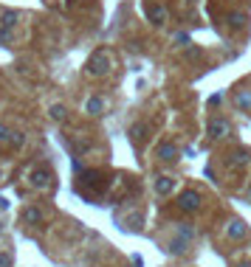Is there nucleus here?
Returning <instances> with one entry per match:
<instances>
[{"instance_id":"obj_16","label":"nucleus","mask_w":251,"mask_h":267,"mask_svg":"<svg viewBox=\"0 0 251 267\" xmlns=\"http://www.w3.org/2000/svg\"><path fill=\"white\" fill-rule=\"evenodd\" d=\"M229 23H231V28H243L245 26V14H229Z\"/></svg>"},{"instance_id":"obj_25","label":"nucleus","mask_w":251,"mask_h":267,"mask_svg":"<svg viewBox=\"0 0 251 267\" xmlns=\"http://www.w3.org/2000/svg\"><path fill=\"white\" fill-rule=\"evenodd\" d=\"M189 3H195V0H189Z\"/></svg>"},{"instance_id":"obj_4","label":"nucleus","mask_w":251,"mask_h":267,"mask_svg":"<svg viewBox=\"0 0 251 267\" xmlns=\"http://www.w3.org/2000/svg\"><path fill=\"white\" fill-rule=\"evenodd\" d=\"M51 183H54V175L48 169H43V166L31 169V186L34 189H51Z\"/></svg>"},{"instance_id":"obj_19","label":"nucleus","mask_w":251,"mask_h":267,"mask_svg":"<svg viewBox=\"0 0 251 267\" xmlns=\"http://www.w3.org/2000/svg\"><path fill=\"white\" fill-rule=\"evenodd\" d=\"M12 264H15V256H12L9 250H3L0 253V267H12Z\"/></svg>"},{"instance_id":"obj_5","label":"nucleus","mask_w":251,"mask_h":267,"mask_svg":"<svg viewBox=\"0 0 251 267\" xmlns=\"http://www.w3.org/2000/svg\"><path fill=\"white\" fill-rule=\"evenodd\" d=\"M43 219H45V214H43V208H37V205H29V208L23 211V222L31 225V228L43 225Z\"/></svg>"},{"instance_id":"obj_21","label":"nucleus","mask_w":251,"mask_h":267,"mask_svg":"<svg viewBox=\"0 0 251 267\" xmlns=\"http://www.w3.org/2000/svg\"><path fill=\"white\" fill-rule=\"evenodd\" d=\"M9 144H12V147H23V144H26V135H23V132H12V141H9Z\"/></svg>"},{"instance_id":"obj_2","label":"nucleus","mask_w":251,"mask_h":267,"mask_svg":"<svg viewBox=\"0 0 251 267\" xmlns=\"http://www.w3.org/2000/svg\"><path fill=\"white\" fill-rule=\"evenodd\" d=\"M17 20H20L17 12H3V17H0V45H6L12 40V31H15Z\"/></svg>"},{"instance_id":"obj_11","label":"nucleus","mask_w":251,"mask_h":267,"mask_svg":"<svg viewBox=\"0 0 251 267\" xmlns=\"http://www.w3.org/2000/svg\"><path fill=\"white\" fill-rule=\"evenodd\" d=\"M158 158H161V161H175V158H178V147L170 144V141L158 144Z\"/></svg>"},{"instance_id":"obj_7","label":"nucleus","mask_w":251,"mask_h":267,"mask_svg":"<svg viewBox=\"0 0 251 267\" xmlns=\"http://www.w3.org/2000/svg\"><path fill=\"white\" fill-rule=\"evenodd\" d=\"M147 17H150V23H155V26H164L166 23V9L161 6V3H152V6H147Z\"/></svg>"},{"instance_id":"obj_3","label":"nucleus","mask_w":251,"mask_h":267,"mask_svg":"<svg viewBox=\"0 0 251 267\" xmlns=\"http://www.w3.org/2000/svg\"><path fill=\"white\" fill-rule=\"evenodd\" d=\"M178 208H181V211H187V214H195V211L201 208V194H198L195 189L184 191V194L178 197Z\"/></svg>"},{"instance_id":"obj_23","label":"nucleus","mask_w":251,"mask_h":267,"mask_svg":"<svg viewBox=\"0 0 251 267\" xmlns=\"http://www.w3.org/2000/svg\"><path fill=\"white\" fill-rule=\"evenodd\" d=\"M240 267H251V261H240Z\"/></svg>"},{"instance_id":"obj_9","label":"nucleus","mask_w":251,"mask_h":267,"mask_svg":"<svg viewBox=\"0 0 251 267\" xmlns=\"http://www.w3.org/2000/svg\"><path fill=\"white\" fill-rule=\"evenodd\" d=\"M209 135H212V138H223V135H229V121L212 118V121H209Z\"/></svg>"},{"instance_id":"obj_1","label":"nucleus","mask_w":251,"mask_h":267,"mask_svg":"<svg viewBox=\"0 0 251 267\" xmlns=\"http://www.w3.org/2000/svg\"><path fill=\"white\" fill-rule=\"evenodd\" d=\"M110 68H113V56H110L108 51H96V54L88 59V73H91V76H105V73H110Z\"/></svg>"},{"instance_id":"obj_14","label":"nucleus","mask_w":251,"mask_h":267,"mask_svg":"<svg viewBox=\"0 0 251 267\" xmlns=\"http://www.w3.org/2000/svg\"><path fill=\"white\" fill-rule=\"evenodd\" d=\"M234 104H237V110H251V90H240V93H237Z\"/></svg>"},{"instance_id":"obj_15","label":"nucleus","mask_w":251,"mask_h":267,"mask_svg":"<svg viewBox=\"0 0 251 267\" xmlns=\"http://www.w3.org/2000/svg\"><path fill=\"white\" fill-rule=\"evenodd\" d=\"M187 247H189V242L187 239H173V242H170V253H187Z\"/></svg>"},{"instance_id":"obj_18","label":"nucleus","mask_w":251,"mask_h":267,"mask_svg":"<svg viewBox=\"0 0 251 267\" xmlns=\"http://www.w3.org/2000/svg\"><path fill=\"white\" fill-rule=\"evenodd\" d=\"M178 236H181V239H187V242H192L195 231L189 228V225H181V228H178Z\"/></svg>"},{"instance_id":"obj_22","label":"nucleus","mask_w":251,"mask_h":267,"mask_svg":"<svg viewBox=\"0 0 251 267\" xmlns=\"http://www.w3.org/2000/svg\"><path fill=\"white\" fill-rule=\"evenodd\" d=\"M173 40H175V42H181V45H189V34H184V31H181V34H175Z\"/></svg>"},{"instance_id":"obj_10","label":"nucleus","mask_w":251,"mask_h":267,"mask_svg":"<svg viewBox=\"0 0 251 267\" xmlns=\"http://www.w3.org/2000/svg\"><path fill=\"white\" fill-rule=\"evenodd\" d=\"M147 135H150V124H133L130 126V141H133V144L147 141Z\"/></svg>"},{"instance_id":"obj_6","label":"nucleus","mask_w":251,"mask_h":267,"mask_svg":"<svg viewBox=\"0 0 251 267\" xmlns=\"http://www.w3.org/2000/svg\"><path fill=\"white\" fill-rule=\"evenodd\" d=\"M245 233H248V228H245L243 219H231V222L226 225V236L229 239H243Z\"/></svg>"},{"instance_id":"obj_24","label":"nucleus","mask_w":251,"mask_h":267,"mask_svg":"<svg viewBox=\"0 0 251 267\" xmlns=\"http://www.w3.org/2000/svg\"><path fill=\"white\" fill-rule=\"evenodd\" d=\"M0 231H3V222H0Z\"/></svg>"},{"instance_id":"obj_12","label":"nucleus","mask_w":251,"mask_h":267,"mask_svg":"<svg viewBox=\"0 0 251 267\" xmlns=\"http://www.w3.org/2000/svg\"><path fill=\"white\" fill-rule=\"evenodd\" d=\"M173 189H175V180H173V177H166V175L155 177V194L166 197V194H170Z\"/></svg>"},{"instance_id":"obj_8","label":"nucleus","mask_w":251,"mask_h":267,"mask_svg":"<svg viewBox=\"0 0 251 267\" xmlns=\"http://www.w3.org/2000/svg\"><path fill=\"white\" fill-rule=\"evenodd\" d=\"M251 163V152H243V149H240V152H234L229 158V169H234V172H240V169H245Z\"/></svg>"},{"instance_id":"obj_20","label":"nucleus","mask_w":251,"mask_h":267,"mask_svg":"<svg viewBox=\"0 0 251 267\" xmlns=\"http://www.w3.org/2000/svg\"><path fill=\"white\" fill-rule=\"evenodd\" d=\"M12 132H15V129H9V126L0 124V144H9V141H12Z\"/></svg>"},{"instance_id":"obj_13","label":"nucleus","mask_w":251,"mask_h":267,"mask_svg":"<svg viewBox=\"0 0 251 267\" xmlns=\"http://www.w3.org/2000/svg\"><path fill=\"white\" fill-rule=\"evenodd\" d=\"M85 110L91 112V115H102V110H105V101H102L99 96H91L85 101Z\"/></svg>"},{"instance_id":"obj_17","label":"nucleus","mask_w":251,"mask_h":267,"mask_svg":"<svg viewBox=\"0 0 251 267\" xmlns=\"http://www.w3.org/2000/svg\"><path fill=\"white\" fill-rule=\"evenodd\" d=\"M51 118H54V121H62V118H65V107H62V104H54V107H51Z\"/></svg>"}]
</instances>
